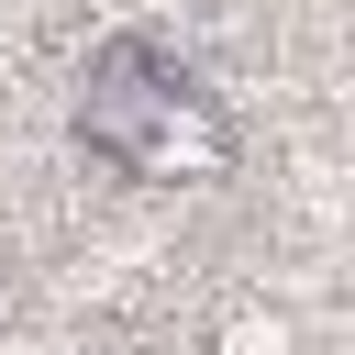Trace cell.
<instances>
[{"label": "cell", "instance_id": "cell-1", "mask_svg": "<svg viewBox=\"0 0 355 355\" xmlns=\"http://www.w3.org/2000/svg\"><path fill=\"white\" fill-rule=\"evenodd\" d=\"M78 144L111 155V166H133V178H222V166H233V122H222V100H211L178 55H155V44H133V33L89 55Z\"/></svg>", "mask_w": 355, "mask_h": 355}, {"label": "cell", "instance_id": "cell-2", "mask_svg": "<svg viewBox=\"0 0 355 355\" xmlns=\"http://www.w3.org/2000/svg\"><path fill=\"white\" fill-rule=\"evenodd\" d=\"M222 355H288V333H277V322H233V333H222Z\"/></svg>", "mask_w": 355, "mask_h": 355}]
</instances>
